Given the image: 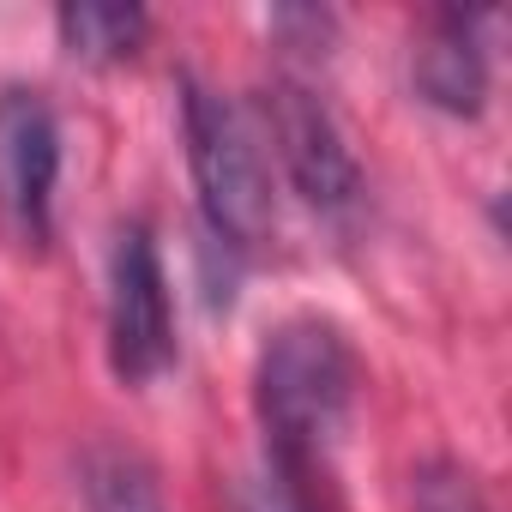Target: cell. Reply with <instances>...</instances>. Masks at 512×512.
Here are the masks:
<instances>
[{"instance_id":"1","label":"cell","mask_w":512,"mask_h":512,"mask_svg":"<svg viewBox=\"0 0 512 512\" xmlns=\"http://www.w3.org/2000/svg\"><path fill=\"white\" fill-rule=\"evenodd\" d=\"M356 398L350 344L320 320H290L272 332L260 356V422L272 434V458L308 470V458L344 428Z\"/></svg>"},{"instance_id":"2","label":"cell","mask_w":512,"mask_h":512,"mask_svg":"<svg viewBox=\"0 0 512 512\" xmlns=\"http://www.w3.org/2000/svg\"><path fill=\"white\" fill-rule=\"evenodd\" d=\"M181 127H187V163H193V187H199V211L211 235L235 253H253L278 217H272V181H266V163H260L247 121L217 91L187 85Z\"/></svg>"},{"instance_id":"3","label":"cell","mask_w":512,"mask_h":512,"mask_svg":"<svg viewBox=\"0 0 512 512\" xmlns=\"http://www.w3.org/2000/svg\"><path fill=\"white\" fill-rule=\"evenodd\" d=\"M169 284H163V260L157 241L145 235V223L115 235L109 253V362L127 386H145L169 368L175 338H169Z\"/></svg>"},{"instance_id":"4","label":"cell","mask_w":512,"mask_h":512,"mask_svg":"<svg viewBox=\"0 0 512 512\" xmlns=\"http://www.w3.org/2000/svg\"><path fill=\"white\" fill-rule=\"evenodd\" d=\"M266 103V127L278 139V157L296 181V193L314 205V211H350L356 193H362V169L344 145V127L332 121V109L302 85V79H272L260 91Z\"/></svg>"},{"instance_id":"5","label":"cell","mask_w":512,"mask_h":512,"mask_svg":"<svg viewBox=\"0 0 512 512\" xmlns=\"http://www.w3.org/2000/svg\"><path fill=\"white\" fill-rule=\"evenodd\" d=\"M61 175V127L37 91L0 97V199L31 241H49V199Z\"/></svg>"},{"instance_id":"6","label":"cell","mask_w":512,"mask_h":512,"mask_svg":"<svg viewBox=\"0 0 512 512\" xmlns=\"http://www.w3.org/2000/svg\"><path fill=\"white\" fill-rule=\"evenodd\" d=\"M416 85L446 115H476L482 109V97H488V55H482V43H476L464 13H446L434 25V37L416 55Z\"/></svg>"},{"instance_id":"7","label":"cell","mask_w":512,"mask_h":512,"mask_svg":"<svg viewBox=\"0 0 512 512\" xmlns=\"http://www.w3.org/2000/svg\"><path fill=\"white\" fill-rule=\"evenodd\" d=\"M79 488L91 512H169L151 464L121 440H91L79 458Z\"/></svg>"},{"instance_id":"8","label":"cell","mask_w":512,"mask_h":512,"mask_svg":"<svg viewBox=\"0 0 512 512\" xmlns=\"http://www.w3.org/2000/svg\"><path fill=\"white\" fill-rule=\"evenodd\" d=\"M61 43L79 61H127L145 43V13L121 0H73L61 7Z\"/></svg>"},{"instance_id":"9","label":"cell","mask_w":512,"mask_h":512,"mask_svg":"<svg viewBox=\"0 0 512 512\" xmlns=\"http://www.w3.org/2000/svg\"><path fill=\"white\" fill-rule=\"evenodd\" d=\"M410 512H488V500L464 464L434 458L410 476Z\"/></svg>"},{"instance_id":"10","label":"cell","mask_w":512,"mask_h":512,"mask_svg":"<svg viewBox=\"0 0 512 512\" xmlns=\"http://www.w3.org/2000/svg\"><path fill=\"white\" fill-rule=\"evenodd\" d=\"M241 512H314V500L302 488V470L284 464V458H266V470L241 488Z\"/></svg>"}]
</instances>
